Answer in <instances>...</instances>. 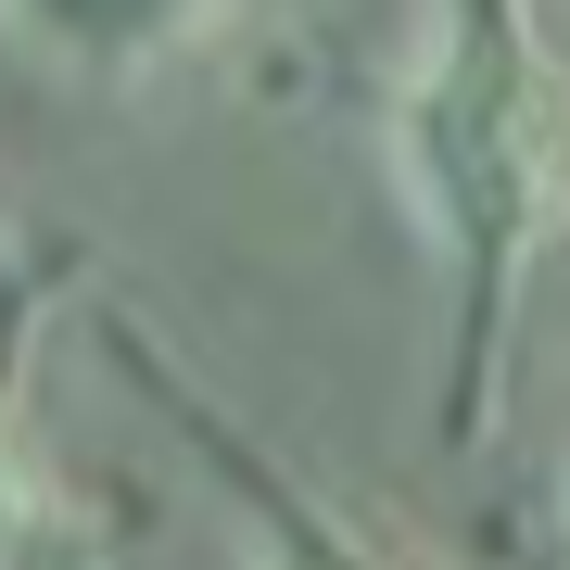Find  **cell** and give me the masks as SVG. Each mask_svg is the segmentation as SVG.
<instances>
[{"instance_id": "6da1fadb", "label": "cell", "mask_w": 570, "mask_h": 570, "mask_svg": "<svg viewBox=\"0 0 570 570\" xmlns=\"http://www.w3.org/2000/svg\"><path fill=\"white\" fill-rule=\"evenodd\" d=\"M393 165L482 279H508L532 242L570 228V77L508 0H456L444 51L406 77Z\"/></svg>"}, {"instance_id": "7a4b0ae2", "label": "cell", "mask_w": 570, "mask_h": 570, "mask_svg": "<svg viewBox=\"0 0 570 570\" xmlns=\"http://www.w3.org/2000/svg\"><path fill=\"white\" fill-rule=\"evenodd\" d=\"M228 0H13V26L39 39L51 63H89V77H153L178 63Z\"/></svg>"}, {"instance_id": "3957f363", "label": "cell", "mask_w": 570, "mask_h": 570, "mask_svg": "<svg viewBox=\"0 0 570 570\" xmlns=\"http://www.w3.org/2000/svg\"><path fill=\"white\" fill-rule=\"evenodd\" d=\"M26 546H39V469H26V444L0 431V570H13Z\"/></svg>"}]
</instances>
